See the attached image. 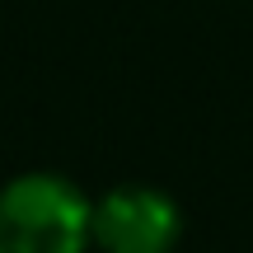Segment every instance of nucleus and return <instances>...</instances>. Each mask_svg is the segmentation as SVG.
Masks as SVG:
<instances>
[{
    "instance_id": "obj_1",
    "label": "nucleus",
    "mask_w": 253,
    "mask_h": 253,
    "mask_svg": "<svg viewBox=\"0 0 253 253\" xmlns=\"http://www.w3.org/2000/svg\"><path fill=\"white\" fill-rule=\"evenodd\" d=\"M94 202L66 173L33 169L0 183V253H89Z\"/></svg>"
},
{
    "instance_id": "obj_2",
    "label": "nucleus",
    "mask_w": 253,
    "mask_h": 253,
    "mask_svg": "<svg viewBox=\"0 0 253 253\" xmlns=\"http://www.w3.org/2000/svg\"><path fill=\"white\" fill-rule=\"evenodd\" d=\"M183 239V207L164 188L122 183L94 202L99 253H173Z\"/></svg>"
}]
</instances>
